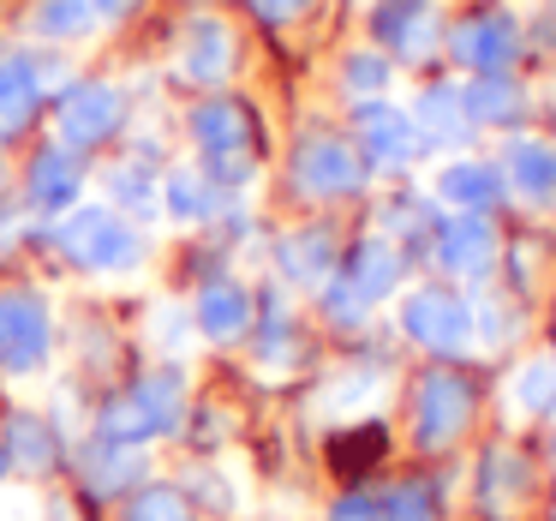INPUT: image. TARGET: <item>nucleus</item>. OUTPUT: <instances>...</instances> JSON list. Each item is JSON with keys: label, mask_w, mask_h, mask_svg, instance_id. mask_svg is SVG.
Returning a JSON list of instances; mask_svg holds the SVG:
<instances>
[{"label": "nucleus", "mask_w": 556, "mask_h": 521, "mask_svg": "<svg viewBox=\"0 0 556 521\" xmlns=\"http://www.w3.org/2000/svg\"><path fill=\"white\" fill-rule=\"evenodd\" d=\"M180 413H186L180 372H150V377H138L126 396H114L109 408L97 413V437L138 449V444H150V437H168L174 425H180Z\"/></svg>", "instance_id": "f257e3e1"}, {"label": "nucleus", "mask_w": 556, "mask_h": 521, "mask_svg": "<svg viewBox=\"0 0 556 521\" xmlns=\"http://www.w3.org/2000/svg\"><path fill=\"white\" fill-rule=\"evenodd\" d=\"M192 145L204 157V174L216 181V193L228 186H252L257 162H252V114L240 109L233 97H210L192 109Z\"/></svg>", "instance_id": "f03ea898"}, {"label": "nucleus", "mask_w": 556, "mask_h": 521, "mask_svg": "<svg viewBox=\"0 0 556 521\" xmlns=\"http://www.w3.org/2000/svg\"><path fill=\"white\" fill-rule=\"evenodd\" d=\"M54 240H61V252L73 258L78 270H90V276H121V270H132L138 258H144L138 228L121 216V210H102V204L66 210L61 228H54Z\"/></svg>", "instance_id": "7ed1b4c3"}, {"label": "nucleus", "mask_w": 556, "mask_h": 521, "mask_svg": "<svg viewBox=\"0 0 556 521\" xmlns=\"http://www.w3.org/2000/svg\"><path fill=\"white\" fill-rule=\"evenodd\" d=\"M121 126H126V97H121V85H102V78L73 85L61 97V109H54V133H61L66 150H97Z\"/></svg>", "instance_id": "20e7f679"}, {"label": "nucleus", "mask_w": 556, "mask_h": 521, "mask_svg": "<svg viewBox=\"0 0 556 521\" xmlns=\"http://www.w3.org/2000/svg\"><path fill=\"white\" fill-rule=\"evenodd\" d=\"M49 342H54V318L37 294L25 288H7L0 294V365L13 377H30L42 372L49 360Z\"/></svg>", "instance_id": "39448f33"}, {"label": "nucleus", "mask_w": 556, "mask_h": 521, "mask_svg": "<svg viewBox=\"0 0 556 521\" xmlns=\"http://www.w3.org/2000/svg\"><path fill=\"white\" fill-rule=\"evenodd\" d=\"M401 330L431 353H467L472 348V306L448 288H413L401 300Z\"/></svg>", "instance_id": "423d86ee"}, {"label": "nucleus", "mask_w": 556, "mask_h": 521, "mask_svg": "<svg viewBox=\"0 0 556 521\" xmlns=\"http://www.w3.org/2000/svg\"><path fill=\"white\" fill-rule=\"evenodd\" d=\"M293 186L305 198H353L365 186V157L353 145H341V138L317 133L293 150Z\"/></svg>", "instance_id": "0eeeda50"}, {"label": "nucleus", "mask_w": 556, "mask_h": 521, "mask_svg": "<svg viewBox=\"0 0 556 521\" xmlns=\"http://www.w3.org/2000/svg\"><path fill=\"white\" fill-rule=\"evenodd\" d=\"M353 133H359V157L377 162V169H407L413 157L425 150L419 126H413L407 109H395V102H359V114H353Z\"/></svg>", "instance_id": "6e6552de"}, {"label": "nucleus", "mask_w": 556, "mask_h": 521, "mask_svg": "<svg viewBox=\"0 0 556 521\" xmlns=\"http://www.w3.org/2000/svg\"><path fill=\"white\" fill-rule=\"evenodd\" d=\"M472 420V389L460 384L455 372H431L419 384V408H413V437H419V449H443L455 444L460 432H467Z\"/></svg>", "instance_id": "1a4fd4ad"}, {"label": "nucleus", "mask_w": 556, "mask_h": 521, "mask_svg": "<svg viewBox=\"0 0 556 521\" xmlns=\"http://www.w3.org/2000/svg\"><path fill=\"white\" fill-rule=\"evenodd\" d=\"M448 54L467 73H508L520 54V25L508 13H472L448 30Z\"/></svg>", "instance_id": "9d476101"}, {"label": "nucleus", "mask_w": 556, "mask_h": 521, "mask_svg": "<svg viewBox=\"0 0 556 521\" xmlns=\"http://www.w3.org/2000/svg\"><path fill=\"white\" fill-rule=\"evenodd\" d=\"M371 37L383 42L401 61H425L443 37V18H437V0H377L371 7Z\"/></svg>", "instance_id": "9b49d317"}, {"label": "nucleus", "mask_w": 556, "mask_h": 521, "mask_svg": "<svg viewBox=\"0 0 556 521\" xmlns=\"http://www.w3.org/2000/svg\"><path fill=\"white\" fill-rule=\"evenodd\" d=\"M389 396V377L377 372V365H348V372H336L324 389L312 396V413L329 425H353L365 420V413H377Z\"/></svg>", "instance_id": "f8f14e48"}, {"label": "nucleus", "mask_w": 556, "mask_h": 521, "mask_svg": "<svg viewBox=\"0 0 556 521\" xmlns=\"http://www.w3.org/2000/svg\"><path fill=\"white\" fill-rule=\"evenodd\" d=\"M437 264L448 270V276H484V270L496 264V228L484 216H448L437 222Z\"/></svg>", "instance_id": "ddd939ff"}, {"label": "nucleus", "mask_w": 556, "mask_h": 521, "mask_svg": "<svg viewBox=\"0 0 556 521\" xmlns=\"http://www.w3.org/2000/svg\"><path fill=\"white\" fill-rule=\"evenodd\" d=\"M233 73V30L216 13H198L180 37V78L192 85H228Z\"/></svg>", "instance_id": "4468645a"}, {"label": "nucleus", "mask_w": 556, "mask_h": 521, "mask_svg": "<svg viewBox=\"0 0 556 521\" xmlns=\"http://www.w3.org/2000/svg\"><path fill=\"white\" fill-rule=\"evenodd\" d=\"M42 97H49V85H42V66L30 54H0V145L37 121Z\"/></svg>", "instance_id": "2eb2a0df"}, {"label": "nucleus", "mask_w": 556, "mask_h": 521, "mask_svg": "<svg viewBox=\"0 0 556 521\" xmlns=\"http://www.w3.org/2000/svg\"><path fill=\"white\" fill-rule=\"evenodd\" d=\"M503 181L527 204H556V145H544V138H508Z\"/></svg>", "instance_id": "dca6fc26"}, {"label": "nucleus", "mask_w": 556, "mask_h": 521, "mask_svg": "<svg viewBox=\"0 0 556 521\" xmlns=\"http://www.w3.org/2000/svg\"><path fill=\"white\" fill-rule=\"evenodd\" d=\"M78 186H85L78 150H66V145L37 150V162H30V181H25V198L42 210V216H61V210H73Z\"/></svg>", "instance_id": "f3484780"}, {"label": "nucleus", "mask_w": 556, "mask_h": 521, "mask_svg": "<svg viewBox=\"0 0 556 521\" xmlns=\"http://www.w3.org/2000/svg\"><path fill=\"white\" fill-rule=\"evenodd\" d=\"M437 198H443L448 210H460V216H484V210L503 198V169H491V162H443L437 169Z\"/></svg>", "instance_id": "a211bd4d"}, {"label": "nucleus", "mask_w": 556, "mask_h": 521, "mask_svg": "<svg viewBox=\"0 0 556 521\" xmlns=\"http://www.w3.org/2000/svg\"><path fill=\"white\" fill-rule=\"evenodd\" d=\"M192 330L210 342H240L252 330V294L240 282H210L192 300Z\"/></svg>", "instance_id": "6ab92c4d"}, {"label": "nucleus", "mask_w": 556, "mask_h": 521, "mask_svg": "<svg viewBox=\"0 0 556 521\" xmlns=\"http://www.w3.org/2000/svg\"><path fill=\"white\" fill-rule=\"evenodd\" d=\"M348 282L353 294H359L365 306H377V300H389V294L401 288V252H395V240L389 234H371V240H359L353 246V258H348Z\"/></svg>", "instance_id": "aec40b11"}, {"label": "nucleus", "mask_w": 556, "mask_h": 521, "mask_svg": "<svg viewBox=\"0 0 556 521\" xmlns=\"http://www.w3.org/2000/svg\"><path fill=\"white\" fill-rule=\"evenodd\" d=\"M413 126H419L425 145H443V150L467 145V138H472V121H467V109H460V85H431V90H419V102H413Z\"/></svg>", "instance_id": "412c9836"}, {"label": "nucleus", "mask_w": 556, "mask_h": 521, "mask_svg": "<svg viewBox=\"0 0 556 521\" xmlns=\"http://www.w3.org/2000/svg\"><path fill=\"white\" fill-rule=\"evenodd\" d=\"M276 264L288 282H300V288H324L329 276H336V240H329L324 228H293L288 240L276 246Z\"/></svg>", "instance_id": "4be33fe9"}, {"label": "nucleus", "mask_w": 556, "mask_h": 521, "mask_svg": "<svg viewBox=\"0 0 556 521\" xmlns=\"http://www.w3.org/2000/svg\"><path fill=\"white\" fill-rule=\"evenodd\" d=\"M460 109L472 126H508L520 114V85L508 73H472L460 85Z\"/></svg>", "instance_id": "5701e85b"}, {"label": "nucleus", "mask_w": 556, "mask_h": 521, "mask_svg": "<svg viewBox=\"0 0 556 521\" xmlns=\"http://www.w3.org/2000/svg\"><path fill=\"white\" fill-rule=\"evenodd\" d=\"M7 468H25V473H49L54 468V449H61V437H54L49 420H37V413H13L7 420Z\"/></svg>", "instance_id": "b1692460"}, {"label": "nucleus", "mask_w": 556, "mask_h": 521, "mask_svg": "<svg viewBox=\"0 0 556 521\" xmlns=\"http://www.w3.org/2000/svg\"><path fill=\"white\" fill-rule=\"evenodd\" d=\"M162 210H168L174 222L216 216V181H210L204 169H174L168 181H162Z\"/></svg>", "instance_id": "393cba45"}, {"label": "nucleus", "mask_w": 556, "mask_h": 521, "mask_svg": "<svg viewBox=\"0 0 556 521\" xmlns=\"http://www.w3.org/2000/svg\"><path fill=\"white\" fill-rule=\"evenodd\" d=\"M527 492H532L527 461L508 456V449H491V461H484V509H491V516L503 521L515 504H527Z\"/></svg>", "instance_id": "a878e982"}, {"label": "nucleus", "mask_w": 556, "mask_h": 521, "mask_svg": "<svg viewBox=\"0 0 556 521\" xmlns=\"http://www.w3.org/2000/svg\"><path fill=\"white\" fill-rule=\"evenodd\" d=\"M138 480V449L126 444H109V437H97V444L85 449V485L97 497H114L121 485Z\"/></svg>", "instance_id": "bb28decb"}, {"label": "nucleus", "mask_w": 556, "mask_h": 521, "mask_svg": "<svg viewBox=\"0 0 556 521\" xmlns=\"http://www.w3.org/2000/svg\"><path fill=\"white\" fill-rule=\"evenodd\" d=\"M90 25H97L90 0H37L30 7V37H42V42H78V37H90Z\"/></svg>", "instance_id": "cd10ccee"}, {"label": "nucleus", "mask_w": 556, "mask_h": 521, "mask_svg": "<svg viewBox=\"0 0 556 521\" xmlns=\"http://www.w3.org/2000/svg\"><path fill=\"white\" fill-rule=\"evenodd\" d=\"M508 408H515L520 420H539V413L556 408V353L551 360H527L508 377Z\"/></svg>", "instance_id": "c85d7f7f"}, {"label": "nucleus", "mask_w": 556, "mask_h": 521, "mask_svg": "<svg viewBox=\"0 0 556 521\" xmlns=\"http://www.w3.org/2000/svg\"><path fill=\"white\" fill-rule=\"evenodd\" d=\"M109 198H114V210H126V216H156L162 210V193H156V181H150L144 162H114L109 169Z\"/></svg>", "instance_id": "c756f323"}, {"label": "nucleus", "mask_w": 556, "mask_h": 521, "mask_svg": "<svg viewBox=\"0 0 556 521\" xmlns=\"http://www.w3.org/2000/svg\"><path fill=\"white\" fill-rule=\"evenodd\" d=\"M126 521H192V504L180 485H138L126 497Z\"/></svg>", "instance_id": "7c9ffc66"}, {"label": "nucleus", "mask_w": 556, "mask_h": 521, "mask_svg": "<svg viewBox=\"0 0 556 521\" xmlns=\"http://www.w3.org/2000/svg\"><path fill=\"white\" fill-rule=\"evenodd\" d=\"M341 85H348V97H359V102H377L389 90V61L383 54H348L341 61Z\"/></svg>", "instance_id": "2f4dec72"}, {"label": "nucleus", "mask_w": 556, "mask_h": 521, "mask_svg": "<svg viewBox=\"0 0 556 521\" xmlns=\"http://www.w3.org/2000/svg\"><path fill=\"white\" fill-rule=\"evenodd\" d=\"M383 521H437L431 485H395V492L383 497Z\"/></svg>", "instance_id": "473e14b6"}, {"label": "nucleus", "mask_w": 556, "mask_h": 521, "mask_svg": "<svg viewBox=\"0 0 556 521\" xmlns=\"http://www.w3.org/2000/svg\"><path fill=\"white\" fill-rule=\"evenodd\" d=\"M515 336V312H508L503 300H479L472 306V342H484V348H496V342Z\"/></svg>", "instance_id": "72a5a7b5"}, {"label": "nucleus", "mask_w": 556, "mask_h": 521, "mask_svg": "<svg viewBox=\"0 0 556 521\" xmlns=\"http://www.w3.org/2000/svg\"><path fill=\"white\" fill-rule=\"evenodd\" d=\"M324 306H329V318H336L341 330H353V324L365 318V300H359V294H353L341 276H329V282H324Z\"/></svg>", "instance_id": "f704fd0d"}, {"label": "nucleus", "mask_w": 556, "mask_h": 521, "mask_svg": "<svg viewBox=\"0 0 556 521\" xmlns=\"http://www.w3.org/2000/svg\"><path fill=\"white\" fill-rule=\"evenodd\" d=\"M329 521H383V504H377L371 492H348V497H336Z\"/></svg>", "instance_id": "c9c22d12"}, {"label": "nucleus", "mask_w": 556, "mask_h": 521, "mask_svg": "<svg viewBox=\"0 0 556 521\" xmlns=\"http://www.w3.org/2000/svg\"><path fill=\"white\" fill-rule=\"evenodd\" d=\"M252 13L264 18V25H293V18L312 13V0H252Z\"/></svg>", "instance_id": "e433bc0d"}, {"label": "nucleus", "mask_w": 556, "mask_h": 521, "mask_svg": "<svg viewBox=\"0 0 556 521\" xmlns=\"http://www.w3.org/2000/svg\"><path fill=\"white\" fill-rule=\"evenodd\" d=\"M90 13H97L102 25H121V18L138 13V0H90Z\"/></svg>", "instance_id": "4c0bfd02"}, {"label": "nucleus", "mask_w": 556, "mask_h": 521, "mask_svg": "<svg viewBox=\"0 0 556 521\" xmlns=\"http://www.w3.org/2000/svg\"><path fill=\"white\" fill-rule=\"evenodd\" d=\"M156 324H162V330H156V336H162V342H168V348H180V342H186V336H192V330H180V312H156Z\"/></svg>", "instance_id": "58836bf2"}, {"label": "nucleus", "mask_w": 556, "mask_h": 521, "mask_svg": "<svg viewBox=\"0 0 556 521\" xmlns=\"http://www.w3.org/2000/svg\"><path fill=\"white\" fill-rule=\"evenodd\" d=\"M0 480H7V449H0Z\"/></svg>", "instance_id": "ea45409f"}]
</instances>
